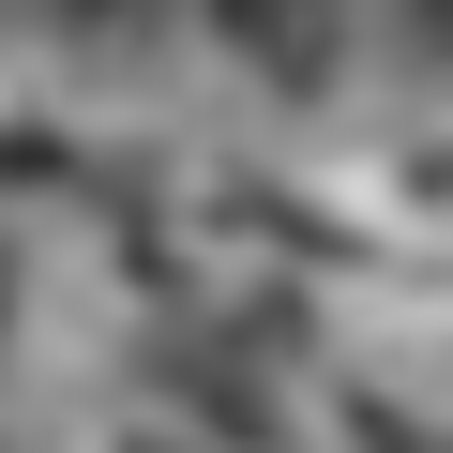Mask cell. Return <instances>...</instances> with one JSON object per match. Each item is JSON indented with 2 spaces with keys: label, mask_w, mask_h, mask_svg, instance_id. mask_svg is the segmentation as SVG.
I'll list each match as a JSON object with an SVG mask.
<instances>
[{
  "label": "cell",
  "mask_w": 453,
  "mask_h": 453,
  "mask_svg": "<svg viewBox=\"0 0 453 453\" xmlns=\"http://www.w3.org/2000/svg\"><path fill=\"white\" fill-rule=\"evenodd\" d=\"M91 31H196V46H242L288 76H453V0H61Z\"/></svg>",
  "instance_id": "1"
}]
</instances>
